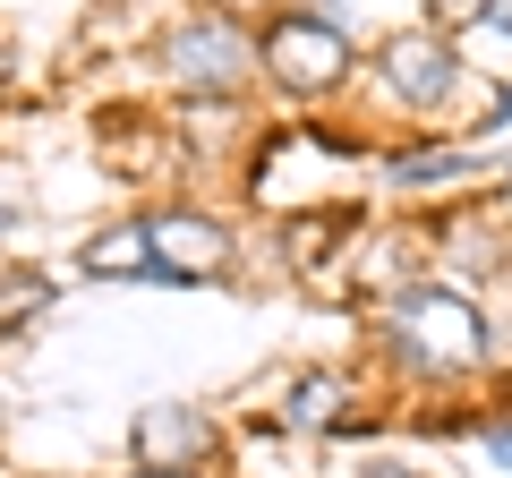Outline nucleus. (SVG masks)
I'll list each match as a JSON object with an SVG mask.
<instances>
[{
    "label": "nucleus",
    "mask_w": 512,
    "mask_h": 478,
    "mask_svg": "<svg viewBox=\"0 0 512 478\" xmlns=\"http://www.w3.org/2000/svg\"><path fill=\"white\" fill-rule=\"evenodd\" d=\"M367 325H376V359L402 376L410 393H436L453 376L487 368L495 359V325L453 274H410L402 291L367 299Z\"/></svg>",
    "instance_id": "obj_1"
},
{
    "label": "nucleus",
    "mask_w": 512,
    "mask_h": 478,
    "mask_svg": "<svg viewBox=\"0 0 512 478\" xmlns=\"http://www.w3.org/2000/svg\"><path fill=\"white\" fill-rule=\"evenodd\" d=\"M350 69H359L350 35L316 26L308 9H282V18L256 26V77H274L291 103H333V94L350 86Z\"/></svg>",
    "instance_id": "obj_2"
},
{
    "label": "nucleus",
    "mask_w": 512,
    "mask_h": 478,
    "mask_svg": "<svg viewBox=\"0 0 512 478\" xmlns=\"http://www.w3.org/2000/svg\"><path fill=\"white\" fill-rule=\"evenodd\" d=\"M163 77L171 94H188V103H239V86L256 77V26L239 18H188L163 35Z\"/></svg>",
    "instance_id": "obj_3"
},
{
    "label": "nucleus",
    "mask_w": 512,
    "mask_h": 478,
    "mask_svg": "<svg viewBox=\"0 0 512 478\" xmlns=\"http://www.w3.org/2000/svg\"><path fill=\"white\" fill-rule=\"evenodd\" d=\"M367 69H376L384 103L402 111V120H444V103H453L461 77H470L444 26H402V35H384Z\"/></svg>",
    "instance_id": "obj_4"
},
{
    "label": "nucleus",
    "mask_w": 512,
    "mask_h": 478,
    "mask_svg": "<svg viewBox=\"0 0 512 478\" xmlns=\"http://www.w3.org/2000/svg\"><path fill=\"white\" fill-rule=\"evenodd\" d=\"M128 453H137V470H188L197 478L214 461V419L197 402H146L137 427H128Z\"/></svg>",
    "instance_id": "obj_5"
},
{
    "label": "nucleus",
    "mask_w": 512,
    "mask_h": 478,
    "mask_svg": "<svg viewBox=\"0 0 512 478\" xmlns=\"http://www.w3.org/2000/svg\"><path fill=\"white\" fill-rule=\"evenodd\" d=\"M146 231H154V248H163L171 265H188V274H205L222 291V274H231V257H239V231H231V222L197 214V205H163V214H146Z\"/></svg>",
    "instance_id": "obj_6"
},
{
    "label": "nucleus",
    "mask_w": 512,
    "mask_h": 478,
    "mask_svg": "<svg viewBox=\"0 0 512 478\" xmlns=\"http://www.w3.org/2000/svg\"><path fill=\"white\" fill-rule=\"evenodd\" d=\"M291 436H333V427L359 419V385H350L342 368H299L291 385H282V410H274Z\"/></svg>",
    "instance_id": "obj_7"
},
{
    "label": "nucleus",
    "mask_w": 512,
    "mask_h": 478,
    "mask_svg": "<svg viewBox=\"0 0 512 478\" xmlns=\"http://www.w3.org/2000/svg\"><path fill=\"white\" fill-rule=\"evenodd\" d=\"M376 171H384L393 188H453V180L495 171V154H478V146H393Z\"/></svg>",
    "instance_id": "obj_8"
},
{
    "label": "nucleus",
    "mask_w": 512,
    "mask_h": 478,
    "mask_svg": "<svg viewBox=\"0 0 512 478\" xmlns=\"http://www.w3.org/2000/svg\"><path fill=\"white\" fill-rule=\"evenodd\" d=\"M77 265H86L94 282H146V265H154V231H146V214H128V222H111V231H94L86 248H77Z\"/></svg>",
    "instance_id": "obj_9"
},
{
    "label": "nucleus",
    "mask_w": 512,
    "mask_h": 478,
    "mask_svg": "<svg viewBox=\"0 0 512 478\" xmlns=\"http://www.w3.org/2000/svg\"><path fill=\"white\" fill-rule=\"evenodd\" d=\"M342 231H350V205H325V214H282V257H291V265H316Z\"/></svg>",
    "instance_id": "obj_10"
},
{
    "label": "nucleus",
    "mask_w": 512,
    "mask_h": 478,
    "mask_svg": "<svg viewBox=\"0 0 512 478\" xmlns=\"http://www.w3.org/2000/svg\"><path fill=\"white\" fill-rule=\"evenodd\" d=\"M461 436H478V453H487L495 470H512V410H478Z\"/></svg>",
    "instance_id": "obj_11"
},
{
    "label": "nucleus",
    "mask_w": 512,
    "mask_h": 478,
    "mask_svg": "<svg viewBox=\"0 0 512 478\" xmlns=\"http://www.w3.org/2000/svg\"><path fill=\"white\" fill-rule=\"evenodd\" d=\"M487 9H495V0H427V26H444V35H470Z\"/></svg>",
    "instance_id": "obj_12"
},
{
    "label": "nucleus",
    "mask_w": 512,
    "mask_h": 478,
    "mask_svg": "<svg viewBox=\"0 0 512 478\" xmlns=\"http://www.w3.org/2000/svg\"><path fill=\"white\" fill-rule=\"evenodd\" d=\"M205 18H239V26H256V18H282L291 0H197Z\"/></svg>",
    "instance_id": "obj_13"
},
{
    "label": "nucleus",
    "mask_w": 512,
    "mask_h": 478,
    "mask_svg": "<svg viewBox=\"0 0 512 478\" xmlns=\"http://www.w3.org/2000/svg\"><path fill=\"white\" fill-rule=\"evenodd\" d=\"M495 129H512V77H504V86L487 94V111L470 120V137H495Z\"/></svg>",
    "instance_id": "obj_14"
},
{
    "label": "nucleus",
    "mask_w": 512,
    "mask_h": 478,
    "mask_svg": "<svg viewBox=\"0 0 512 478\" xmlns=\"http://www.w3.org/2000/svg\"><path fill=\"white\" fill-rule=\"evenodd\" d=\"M9 231H18V188L0 180V239H9Z\"/></svg>",
    "instance_id": "obj_15"
},
{
    "label": "nucleus",
    "mask_w": 512,
    "mask_h": 478,
    "mask_svg": "<svg viewBox=\"0 0 512 478\" xmlns=\"http://www.w3.org/2000/svg\"><path fill=\"white\" fill-rule=\"evenodd\" d=\"M359 478H419V470H402V461H359Z\"/></svg>",
    "instance_id": "obj_16"
},
{
    "label": "nucleus",
    "mask_w": 512,
    "mask_h": 478,
    "mask_svg": "<svg viewBox=\"0 0 512 478\" xmlns=\"http://www.w3.org/2000/svg\"><path fill=\"white\" fill-rule=\"evenodd\" d=\"M487 26H495L504 43H512V0H495V9H487Z\"/></svg>",
    "instance_id": "obj_17"
},
{
    "label": "nucleus",
    "mask_w": 512,
    "mask_h": 478,
    "mask_svg": "<svg viewBox=\"0 0 512 478\" xmlns=\"http://www.w3.org/2000/svg\"><path fill=\"white\" fill-rule=\"evenodd\" d=\"M504 171H512V163H504Z\"/></svg>",
    "instance_id": "obj_18"
}]
</instances>
